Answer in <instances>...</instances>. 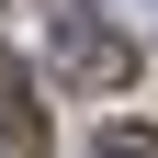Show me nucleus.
I'll list each match as a JSON object with an SVG mask.
<instances>
[{
  "label": "nucleus",
  "instance_id": "f257e3e1",
  "mask_svg": "<svg viewBox=\"0 0 158 158\" xmlns=\"http://www.w3.org/2000/svg\"><path fill=\"white\" fill-rule=\"evenodd\" d=\"M45 45H56V79H79V90H124L135 45L113 23H90V0H45Z\"/></svg>",
  "mask_w": 158,
  "mask_h": 158
},
{
  "label": "nucleus",
  "instance_id": "f03ea898",
  "mask_svg": "<svg viewBox=\"0 0 158 158\" xmlns=\"http://www.w3.org/2000/svg\"><path fill=\"white\" fill-rule=\"evenodd\" d=\"M0 158H45V113L23 102V79H0Z\"/></svg>",
  "mask_w": 158,
  "mask_h": 158
}]
</instances>
